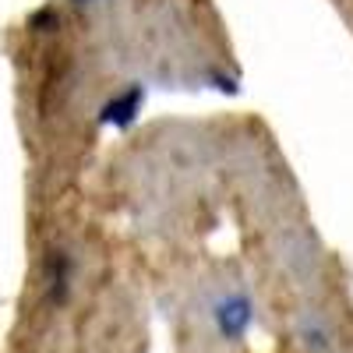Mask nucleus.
Returning a JSON list of instances; mask_svg holds the SVG:
<instances>
[{"label":"nucleus","mask_w":353,"mask_h":353,"mask_svg":"<svg viewBox=\"0 0 353 353\" xmlns=\"http://www.w3.org/2000/svg\"><path fill=\"white\" fill-rule=\"evenodd\" d=\"M212 321H216V329H219L223 339H230V343L244 339L248 329H251V321H254L251 297L248 293H226V297H219L216 307H212Z\"/></svg>","instance_id":"f257e3e1"},{"label":"nucleus","mask_w":353,"mask_h":353,"mask_svg":"<svg viewBox=\"0 0 353 353\" xmlns=\"http://www.w3.org/2000/svg\"><path fill=\"white\" fill-rule=\"evenodd\" d=\"M141 103H145V88L134 81V85H128V88H124L121 96H113V99L103 106L99 121H103V124H113V128H121V131H128V128L138 121Z\"/></svg>","instance_id":"f03ea898"},{"label":"nucleus","mask_w":353,"mask_h":353,"mask_svg":"<svg viewBox=\"0 0 353 353\" xmlns=\"http://www.w3.org/2000/svg\"><path fill=\"white\" fill-rule=\"evenodd\" d=\"M68 4H74V8H88V4H96V0H68Z\"/></svg>","instance_id":"7ed1b4c3"}]
</instances>
